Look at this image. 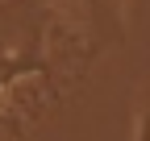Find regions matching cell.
<instances>
[{
    "label": "cell",
    "mask_w": 150,
    "mask_h": 141,
    "mask_svg": "<svg viewBox=\"0 0 150 141\" xmlns=\"http://www.w3.org/2000/svg\"><path fill=\"white\" fill-rule=\"evenodd\" d=\"M138 141H150V100L142 108V120H138Z\"/></svg>",
    "instance_id": "1"
}]
</instances>
